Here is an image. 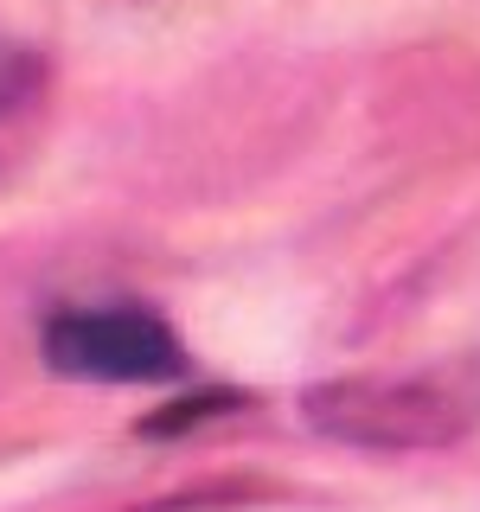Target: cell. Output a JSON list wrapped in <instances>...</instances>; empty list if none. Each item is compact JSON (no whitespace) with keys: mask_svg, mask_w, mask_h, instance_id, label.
Here are the masks:
<instances>
[{"mask_svg":"<svg viewBox=\"0 0 480 512\" xmlns=\"http://www.w3.org/2000/svg\"><path fill=\"white\" fill-rule=\"evenodd\" d=\"M45 365L84 384H167L186 372V346L154 308L103 301V308H64L45 320Z\"/></svg>","mask_w":480,"mask_h":512,"instance_id":"cell-2","label":"cell"},{"mask_svg":"<svg viewBox=\"0 0 480 512\" xmlns=\"http://www.w3.org/2000/svg\"><path fill=\"white\" fill-rule=\"evenodd\" d=\"M244 404H250L244 391H192V397H173L167 410H154L148 423H141V436H154V442L192 436L199 423H212V416H231V410H244Z\"/></svg>","mask_w":480,"mask_h":512,"instance_id":"cell-3","label":"cell"},{"mask_svg":"<svg viewBox=\"0 0 480 512\" xmlns=\"http://www.w3.org/2000/svg\"><path fill=\"white\" fill-rule=\"evenodd\" d=\"M301 416L346 448H448L480 423V404L448 372H365L301 391Z\"/></svg>","mask_w":480,"mask_h":512,"instance_id":"cell-1","label":"cell"}]
</instances>
